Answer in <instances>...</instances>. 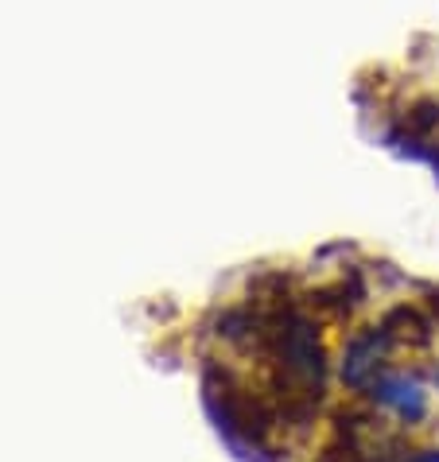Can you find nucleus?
<instances>
[{
    "label": "nucleus",
    "mask_w": 439,
    "mask_h": 462,
    "mask_svg": "<svg viewBox=\"0 0 439 462\" xmlns=\"http://www.w3.org/2000/svg\"><path fill=\"white\" fill-rule=\"evenodd\" d=\"M273 342V362L280 377L295 384L300 396H319L322 377H327V354L319 342V327L304 315H284L280 323L268 330Z\"/></svg>",
    "instance_id": "obj_1"
},
{
    "label": "nucleus",
    "mask_w": 439,
    "mask_h": 462,
    "mask_svg": "<svg viewBox=\"0 0 439 462\" xmlns=\"http://www.w3.org/2000/svg\"><path fill=\"white\" fill-rule=\"evenodd\" d=\"M435 389H439V369H435Z\"/></svg>",
    "instance_id": "obj_5"
},
{
    "label": "nucleus",
    "mask_w": 439,
    "mask_h": 462,
    "mask_svg": "<svg viewBox=\"0 0 439 462\" xmlns=\"http://www.w3.org/2000/svg\"><path fill=\"white\" fill-rule=\"evenodd\" d=\"M366 396L373 401V408L389 412L397 423H405V428H416V423H424L432 412L428 384H424L420 374H412V369H389L385 365L378 374V381L366 389Z\"/></svg>",
    "instance_id": "obj_2"
},
{
    "label": "nucleus",
    "mask_w": 439,
    "mask_h": 462,
    "mask_svg": "<svg viewBox=\"0 0 439 462\" xmlns=\"http://www.w3.org/2000/svg\"><path fill=\"white\" fill-rule=\"evenodd\" d=\"M400 462H439V447H428V451H412V455H405Z\"/></svg>",
    "instance_id": "obj_4"
},
{
    "label": "nucleus",
    "mask_w": 439,
    "mask_h": 462,
    "mask_svg": "<svg viewBox=\"0 0 439 462\" xmlns=\"http://www.w3.org/2000/svg\"><path fill=\"white\" fill-rule=\"evenodd\" d=\"M389 350H393V330L389 323L381 327H366V330H354L342 346V362H339V377L346 389L354 393H366L378 374L389 365Z\"/></svg>",
    "instance_id": "obj_3"
}]
</instances>
